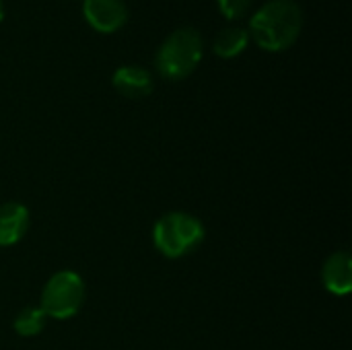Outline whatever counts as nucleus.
Returning <instances> with one entry per match:
<instances>
[{"mask_svg": "<svg viewBox=\"0 0 352 350\" xmlns=\"http://www.w3.org/2000/svg\"><path fill=\"white\" fill-rule=\"evenodd\" d=\"M250 27L260 47L280 52L299 37L303 14L295 0H270L252 17Z\"/></svg>", "mask_w": 352, "mask_h": 350, "instance_id": "nucleus-1", "label": "nucleus"}, {"mask_svg": "<svg viewBox=\"0 0 352 350\" xmlns=\"http://www.w3.org/2000/svg\"><path fill=\"white\" fill-rule=\"evenodd\" d=\"M153 241L163 256L184 258L204 241V227L188 212H167L157 221Z\"/></svg>", "mask_w": 352, "mask_h": 350, "instance_id": "nucleus-2", "label": "nucleus"}, {"mask_svg": "<svg viewBox=\"0 0 352 350\" xmlns=\"http://www.w3.org/2000/svg\"><path fill=\"white\" fill-rule=\"evenodd\" d=\"M202 58V37L196 29H175L157 52V70L171 80L186 78Z\"/></svg>", "mask_w": 352, "mask_h": 350, "instance_id": "nucleus-3", "label": "nucleus"}, {"mask_svg": "<svg viewBox=\"0 0 352 350\" xmlns=\"http://www.w3.org/2000/svg\"><path fill=\"white\" fill-rule=\"evenodd\" d=\"M85 283L72 270L56 272L41 291V309L47 318L68 320L74 318L85 303Z\"/></svg>", "mask_w": 352, "mask_h": 350, "instance_id": "nucleus-4", "label": "nucleus"}, {"mask_svg": "<svg viewBox=\"0 0 352 350\" xmlns=\"http://www.w3.org/2000/svg\"><path fill=\"white\" fill-rule=\"evenodd\" d=\"M82 14L89 25L101 33L118 31L128 19L126 4L122 0H85Z\"/></svg>", "mask_w": 352, "mask_h": 350, "instance_id": "nucleus-5", "label": "nucleus"}, {"mask_svg": "<svg viewBox=\"0 0 352 350\" xmlns=\"http://www.w3.org/2000/svg\"><path fill=\"white\" fill-rule=\"evenodd\" d=\"M29 229V210L19 202L0 204V245L19 243Z\"/></svg>", "mask_w": 352, "mask_h": 350, "instance_id": "nucleus-6", "label": "nucleus"}, {"mask_svg": "<svg viewBox=\"0 0 352 350\" xmlns=\"http://www.w3.org/2000/svg\"><path fill=\"white\" fill-rule=\"evenodd\" d=\"M324 285L334 295H349L352 289V258L349 252L332 254L322 268Z\"/></svg>", "mask_w": 352, "mask_h": 350, "instance_id": "nucleus-7", "label": "nucleus"}, {"mask_svg": "<svg viewBox=\"0 0 352 350\" xmlns=\"http://www.w3.org/2000/svg\"><path fill=\"white\" fill-rule=\"evenodd\" d=\"M113 87L124 97H146L153 91V76L140 66H122L113 72Z\"/></svg>", "mask_w": 352, "mask_h": 350, "instance_id": "nucleus-8", "label": "nucleus"}, {"mask_svg": "<svg viewBox=\"0 0 352 350\" xmlns=\"http://www.w3.org/2000/svg\"><path fill=\"white\" fill-rule=\"evenodd\" d=\"M250 41V33L243 27H227L214 39V52L221 58H233L245 50Z\"/></svg>", "mask_w": 352, "mask_h": 350, "instance_id": "nucleus-9", "label": "nucleus"}, {"mask_svg": "<svg viewBox=\"0 0 352 350\" xmlns=\"http://www.w3.org/2000/svg\"><path fill=\"white\" fill-rule=\"evenodd\" d=\"M45 322H47L45 311H43L41 307L31 305V307H25V309L16 316V320H14V332H16L19 336H25V338L37 336V334L45 328Z\"/></svg>", "mask_w": 352, "mask_h": 350, "instance_id": "nucleus-10", "label": "nucleus"}, {"mask_svg": "<svg viewBox=\"0 0 352 350\" xmlns=\"http://www.w3.org/2000/svg\"><path fill=\"white\" fill-rule=\"evenodd\" d=\"M219 2V8L221 12L227 17V19H239L243 17L250 6H252V0H217Z\"/></svg>", "mask_w": 352, "mask_h": 350, "instance_id": "nucleus-11", "label": "nucleus"}, {"mask_svg": "<svg viewBox=\"0 0 352 350\" xmlns=\"http://www.w3.org/2000/svg\"><path fill=\"white\" fill-rule=\"evenodd\" d=\"M2 14H4V8H2V2H0V21H2Z\"/></svg>", "mask_w": 352, "mask_h": 350, "instance_id": "nucleus-12", "label": "nucleus"}]
</instances>
